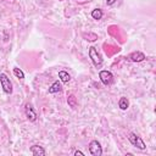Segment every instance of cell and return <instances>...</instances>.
I'll return each instance as SVG.
<instances>
[{
	"instance_id": "obj_9",
	"label": "cell",
	"mask_w": 156,
	"mask_h": 156,
	"mask_svg": "<svg viewBox=\"0 0 156 156\" xmlns=\"http://www.w3.org/2000/svg\"><path fill=\"white\" fill-rule=\"evenodd\" d=\"M58 78H60V80H61L62 83H68V82L71 80V76H69V73L66 72V71H60V72H58Z\"/></svg>"
},
{
	"instance_id": "obj_8",
	"label": "cell",
	"mask_w": 156,
	"mask_h": 156,
	"mask_svg": "<svg viewBox=\"0 0 156 156\" xmlns=\"http://www.w3.org/2000/svg\"><path fill=\"white\" fill-rule=\"evenodd\" d=\"M30 152L34 155V156H44L45 154H46V151H45V149L43 147V146H40V145H33V146H30Z\"/></svg>"
},
{
	"instance_id": "obj_14",
	"label": "cell",
	"mask_w": 156,
	"mask_h": 156,
	"mask_svg": "<svg viewBox=\"0 0 156 156\" xmlns=\"http://www.w3.org/2000/svg\"><path fill=\"white\" fill-rule=\"evenodd\" d=\"M83 38H84L85 40H88V41H95V40L98 39V35H96L95 33L89 32V33H84V34H83Z\"/></svg>"
},
{
	"instance_id": "obj_15",
	"label": "cell",
	"mask_w": 156,
	"mask_h": 156,
	"mask_svg": "<svg viewBox=\"0 0 156 156\" xmlns=\"http://www.w3.org/2000/svg\"><path fill=\"white\" fill-rule=\"evenodd\" d=\"M12 72H13V74H15L17 78H20V79H23V78H24V73H23V71H22L21 68L15 67V68L12 69Z\"/></svg>"
},
{
	"instance_id": "obj_5",
	"label": "cell",
	"mask_w": 156,
	"mask_h": 156,
	"mask_svg": "<svg viewBox=\"0 0 156 156\" xmlns=\"http://www.w3.org/2000/svg\"><path fill=\"white\" fill-rule=\"evenodd\" d=\"M89 152L93 156H101L102 155V147L101 144L98 140H91L89 143Z\"/></svg>"
},
{
	"instance_id": "obj_6",
	"label": "cell",
	"mask_w": 156,
	"mask_h": 156,
	"mask_svg": "<svg viewBox=\"0 0 156 156\" xmlns=\"http://www.w3.org/2000/svg\"><path fill=\"white\" fill-rule=\"evenodd\" d=\"M128 58H129V61H132V62H141V61H144L146 57H145V54L141 52V51H133V52H130V54L128 55Z\"/></svg>"
},
{
	"instance_id": "obj_1",
	"label": "cell",
	"mask_w": 156,
	"mask_h": 156,
	"mask_svg": "<svg viewBox=\"0 0 156 156\" xmlns=\"http://www.w3.org/2000/svg\"><path fill=\"white\" fill-rule=\"evenodd\" d=\"M88 54H89V57L91 60V62L94 63L95 67H101L102 65V58L100 56V54L98 52V49L95 46H90L89 50H88Z\"/></svg>"
},
{
	"instance_id": "obj_2",
	"label": "cell",
	"mask_w": 156,
	"mask_h": 156,
	"mask_svg": "<svg viewBox=\"0 0 156 156\" xmlns=\"http://www.w3.org/2000/svg\"><path fill=\"white\" fill-rule=\"evenodd\" d=\"M0 84H1V88L4 90L5 94H12V83L10 80V78L6 76V73H0Z\"/></svg>"
},
{
	"instance_id": "obj_16",
	"label": "cell",
	"mask_w": 156,
	"mask_h": 156,
	"mask_svg": "<svg viewBox=\"0 0 156 156\" xmlns=\"http://www.w3.org/2000/svg\"><path fill=\"white\" fill-rule=\"evenodd\" d=\"M73 155H74V156H84V152H82L80 150H76V151L73 152Z\"/></svg>"
},
{
	"instance_id": "obj_17",
	"label": "cell",
	"mask_w": 156,
	"mask_h": 156,
	"mask_svg": "<svg viewBox=\"0 0 156 156\" xmlns=\"http://www.w3.org/2000/svg\"><path fill=\"white\" fill-rule=\"evenodd\" d=\"M116 1H117V0H106V5H107V6H111V5H113Z\"/></svg>"
},
{
	"instance_id": "obj_4",
	"label": "cell",
	"mask_w": 156,
	"mask_h": 156,
	"mask_svg": "<svg viewBox=\"0 0 156 156\" xmlns=\"http://www.w3.org/2000/svg\"><path fill=\"white\" fill-rule=\"evenodd\" d=\"M99 78L104 85H110L113 83V74L107 69H101L99 72Z\"/></svg>"
},
{
	"instance_id": "obj_7",
	"label": "cell",
	"mask_w": 156,
	"mask_h": 156,
	"mask_svg": "<svg viewBox=\"0 0 156 156\" xmlns=\"http://www.w3.org/2000/svg\"><path fill=\"white\" fill-rule=\"evenodd\" d=\"M24 112H26L27 118H28L30 122H34V121L37 119V112H35V110L33 108V106H32L30 104H26V106H24Z\"/></svg>"
},
{
	"instance_id": "obj_10",
	"label": "cell",
	"mask_w": 156,
	"mask_h": 156,
	"mask_svg": "<svg viewBox=\"0 0 156 156\" xmlns=\"http://www.w3.org/2000/svg\"><path fill=\"white\" fill-rule=\"evenodd\" d=\"M60 90H61V83H60L58 80L54 82V83L51 84V87L49 88V93H50V94H55V93H58Z\"/></svg>"
},
{
	"instance_id": "obj_3",
	"label": "cell",
	"mask_w": 156,
	"mask_h": 156,
	"mask_svg": "<svg viewBox=\"0 0 156 156\" xmlns=\"http://www.w3.org/2000/svg\"><path fill=\"white\" fill-rule=\"evenodd\" d=\"M128 140L130 141V144H132L133 146L138 147L139 150H145V149H146V145H145V143L143 141V139H141L139 135H136L135 133H129V134H128Z\"/></svg>"
},
{
	"instance_id": "obj_13",
	"label": "cell",
	"mask_w": 156,
	"mask_h": 156,
	"mask_svg": "<svg viewBox=\"0 0 156 156\" xmlns=\"http://www.w3.org/2000/svg\"><path fill=\"white\" fill-rule=\"evenodd\" d=\"M102 15H104V12H102L101 9H94V10L91 11V17H93L94 20H96V21L101 20V18H102Z\"/></svg>"
},
{
	"instance_id": "obj_12",
	"label": "cell",
	"mask_w": 156,
	"mask_h": 156,
	"mask_svg": "<svg viewBox=\"0 0 156 156\" xmlns=\"http://www.w3.org/2000/svg\"><path fill=\"white\" fill-rule=\"evenodd\" d=\"M67 104H68V106H69L71 108H76L77 105H78V102H77V98H76L73 94L68 95V98H67Z\"/></svg>"
},
{
	"instance_id": "obj_11",
	"label": "cell",
	"mask_w": 156,
	"mask_h": 156,
	"mask_svg": "<svg viewBox=\"0 0 156 156\" xmlns=\"http://www.w3.org/2000/svg\"><path fill=\"white\" fill-rule=\"evenodd\" d=\"M118 107H119L121 110L126 111V110L129 107V101H128V99L124 98V96H122V98L119 99V101H118Z\"/></svg>"
}]
</instances>
